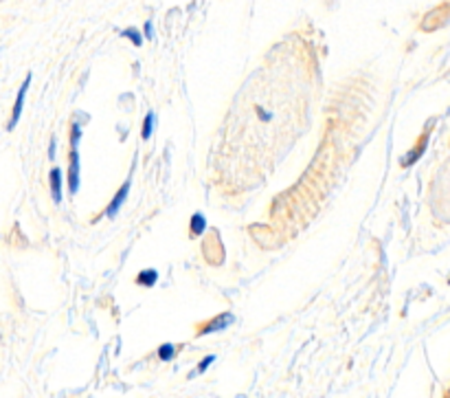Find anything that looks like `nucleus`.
Wrapping results in <instances>:
<instances>
[{
    "mask_svg": "<svg viewBox=\"0 0 450 398\" xmlns=\"http://www.w3.org/2000/svg\"><path fill=\"white\" fill-rule=\"evenodd\" d=\"M233 322H235V317H233L231 313H222V315H218L216 319H211V322L202 324V326L198 328V337L211 335V333H222V330H227Z\"/></svg>",
    "mask_w": 450,
    "mask_h": 398,
    "instance_id": "obj_1",
    "label": "nucleus"
},
{
    "mask_svg": "<svg viewBox=\"0 0 450 398\" xmlns=\"http://www.w3.org/2000/svg\"><path fill=\"white\" fill-rule=\"evenodd\" d=\"M77 190H80V152L77 146H73L69 157V192L75 194Z\"/></svg>",
    "mask_w": 450,
    "mask_h": 398,
    "instance_id": "obj_2",
    "label": "nucleus"
},
{
    "mask_svg": "<svg viewBox=\"0 0 450 398\" xmlns=\"http://www.w3.org/2000/svg\"><path fill=\"white\" fill-rule=\"evenodd\" d=\"M29 84H31V75H27V80L22 82L20 91L16 95V104H14V113H11V119H9V130H14L16 124L20 121V115H22V106H25V97H27V91H29Z\"/></svg>",
    "mask_w": 450,
    "mask_h": 398,
    "instance_id": "obj_3",
    "label": "nucleus"
},
{
    "mask_svg": "<svg viewBox=\"0 0 450 398\" xmlns=\"http://www.w3.org/2000/svg\"><path fill=\"white\" fill-rule=\"evenodd\" d=\"M128 190H130V181L123 183V185L119 187V192L115 194V198L110 201V205H108V209H106V216H108V218H115V216L119 214L121 205L126 203V198H128Z\"/></svg>",
    "mask_w": 450,
    "mask_h": 398,
    "instance_id": "obj_4",
    "label": "nucleus"
},
{
    "mask_svg": "<svg viewBox=\"0 0 450 398\" xmlns=\"http://www.w3.org/2000/svg\"><path fill=\"white\" fill-rule=\"evenodd\" d=\"M49 185H51V194H53V201L60 203L62 201V172L58 168H53L49 174Z\"/></svg>",
    "mask_w": 450,
    "mask_h": 398,
    "instance_id": "obj_5",
    "label": "nucleus"
},
{
    "mask_svg": "<svg viewBox=\"0 0 450 398\" xmlns=\"http://www.w3.org/2000/svg\"><path fill=\"white\" fill-rule=\"evenodd\" d=\"M205 229H207V218L202 216V214H194L189 220V236L191 238H196V236H202L205 234Z\"/></svg>",
    "mask_w": 450,
    "mask_h": 398,
    "instance_id": "obj_6",
    "label": "nucleus"
},
{
    "mask_svg": "<svg viewBox=\"0 0 450 398\" xmlns=\"http://www.w3.org/2000/svg\"><path fill=\"white\" fill-rule=\"evenodd\" d=\"M156 280H159V271L156 269H145L137 275V282L139 286H145V289H152V286L156 284Z\"/></svg>",
    "mask_w": 450,
    "mask_h": 398,
    "instance_id": "obj_7",
    "label": "nucleus"
},
{
    "mask_svg": "<svg viewBox=\"0 0 450 398\" xmlns=\"http://www.w3.org/2000/svg\"><path fill=\"white\" fill-rule=\"evenodd\" d=\"M176 352H178V348L176 346H172V344H163L159 350H156V357H159L161 361H172L174 357H176Z\"/></svg>",
    "mask_w": 450,
    "mask_h": 398,
    "instance_id": "obj_8",
    "label": "nucleus"
},
{
    "mask_svg": "<svg viewBox=\"0 0 450 398\" xmlns=\"http://www.w3.org/2000/svg\"><path fill=\"white\" fill-rule=\"evenodd\" d=\"M154 119H156V117H154L152 110H150V113L145 115V119H143V130H141V137H143L145 141H148V139L152 137V132H154V124H156Z\"/></svg>",
    "mask_w": 450,
    "mask_h": 398,
    "instance_id": "obj_9",
    "label": "nucleus"
},
{
    "mask_svg": "<svg viewBox=\"0 0 450 398\" xmlns=\"http://www.w3.org/2000/svg\"><path fill=\"white\" fill-rule=\"evenodd\" d=\"M121 36L126 38V40H130L134 47H141L143 44V36H141V31L139 29H134V27H130V29H126V31H121Z\"/></svg>",
    "mask_w": 450,
    "mask_h": 398,
    "instance_id": "obj_10",
    "label": "nucleus"
},
{
    "mask_svg": "<svg viewBox=\"0 0 450 398\" xmlns=\"http://www.w3.org/2000/svg\"><path fill=\"white\" fill-rule=\"evenodd\" d=\"M213 361H216V357H213V355H209V357H205V359H202V361H200V366H198V370H196V374H202V372H207V368L211 366Z\"/></svg>",
    "mask_w": 450,
    "mask_h": 398,
    "instance_id": "obj_11",
    "label": "nucleus"
},
{
    "mask_svg": "<svg viewBox=\"0 0 450 398\" xmlns=\"http://www.w3.org/2000/svg\"><path fill=\"white\" fill-rule=\"evenodd\" d=\"M143 31H145V38H152V36H154V33H152V22H150V20H148V22H145V27H143Z\"/></svg>",
    "mask_w": 450,
    "mask_h": 398,
    "instance_id": "obj_12",
    "label": "nucleus"
},
{
    "mask_svg": "<svg viewBox=\"0 0 450 398\" xmlns=\"http://www.w3.org/2000/svg\"><path fill=\"white\" fill-rule=\"evenodd\" d=\"M49 157L55 159V139H51V146H49Z\"/></svg>",
    "mask_w": 450,
    "mask_h": 398,
    "instance_id": "obj_13",
    "label": "nucleus"
},
{
    "mask_svg": "<svg viewBox=\"0 0 450 398\" xmlns=\"http://www.w3.org/2000/svg\"><path fill=\"white\" fill-rule=\"evenodd\" d=\"M446 398H450V390H448V394H446Z\"/></svg>",
    "mask_w": 450,
    "mask_h": 398,
    "instance_id": "obj_14",
    "label": "nucleus"
}]
</instances>
